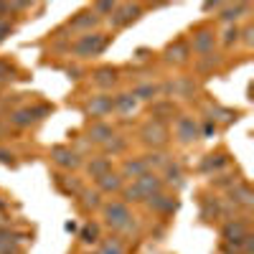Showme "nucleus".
<instances>
[{
    "label": "nucleus",
    "mask_w": 254,
    "mask_h": 254,
    "mask_svg": "<svg viewBox=\"0 0 254 254\" xmlns=\"http://www.w3.org/2000/svg\"><path fill=\"white\" fill-rule=\"evenodd\" d=\"M99 224L102 229H110L115 237H125L130 234V231H137V216L132 214V208L122 203L120 198H107L99 208Z\"/></svg>",
    "instance_id": "1"
},
{
    "label": "nucleus",
    "mask_w": 254,
    "mask_h": 254,
    "mask_svg": "<svg viewBox=\"0 0 254 254\" xmlns=\"http://www.w3.org/2000/svg\"><path fill=\"white\" fill-rule=\"evenodd\" d=\"M110 44H112V36L99 28V31H92V33L71 38L69 56L76 59V61H92V59H97V56H102L104 51H107Z\"/></svg>",
    "instance_id": "2"
},
{
    "label": "nucleus",
    "mask_w": 254,
    "mask_h": 254,
    "mask_svg": "<svg viewBox=\"0 0 254 254\" xmlns=\"http://www.w3.org/2000/svg\"><path fill=\"white\" fill-rule=\"evenodd\" d=\"M219 234H221V244L219 249L224 254H239L247 237L252 234V226H249V216H231L226 221H221V229H219Z\"/></svg>",
    "instance_id": "3"
},
{
    "label": "nucleus",
    "mask_w": 254,
    "mask_h": 254,
    "mask_svg": "<svg viewBox=\"0 0 254 254\" xmlns=\"http://www.w3.org/2000/svg\"><path fill=\"white\" fill-rule=\"evenodd\" d=\"M54 107L44 102H36V104H23V107H15L8 115V127L13 130H28V127L38 125L41 120H46V115H51Z\"/></svg>",
    "instance_id": "4"
},
{
    "label": "nucleus",
    "mask_w": 254,
    "mask_h": 254,
    "mask_svg": "<svg viewBox=\"0 0 254 254\" xmlns=\"http://www.w3.org/2000/svg\"><path fill=\"white\" fill-rule=\"evenodd\" d=\"M137 142L145 150H165V145L171 142V127L155 120H145L137 130Z\"/></svg>",
    "instance_id": "5"
},
{
    "label": "nucleus",
    "mask_w": 254,
    "mask_h": 254,
    "mask_svg": "<svg viewBox=\"0 0 254 254\" xmlns=\"http://www.w3.org/2000/svg\"><path fill=\"white\" fill-rule=\"evenodd\" d=\"M186 41H188L190 54H196V59H198V56H206V54L216 51V46H219V31L211 23H198V26L190 28V36Z\"/></svg>",
    "instance_id": "6"
},
{
    "label": "nucleus",
    "mask_w": 254,
    "mask_h": 254,
    "mask_svg": "<svg viewBox=\"0 0 254 254\" xmlns=\"http://www.w3.org/2000/svg\"><path fill=\"white\" fill-rule=\"evenodd\" d=\"M145 15V5L142 3H117L112 15L104 20L112 31H125L130 28L132 23H137V20Z\"/></svg>",
    "instance_id": "7"
},
{
    "label": "nucleus",
    "mask_w": 254,
    "mask_h": 254,
    "mask_svg": "<svg viewBox=\"0 0 254 254\" xmlns=\"http://www.w3.org/2000/svg\"><path fill=\"white\" fill-rule=\"evenodd\" d=\"M49 160L59 168L61 173H76L81 171V165H84V155H79L76 147L71 145H54L51 150H49Z\"/></svg>",
    "instance_id": "8"
},
{
    "label": "nucleus",
    "mask_w": 254,
    "mask_h": 254,
    "mask_svg": "<svg viewBox=\"0 0 254 254\" xmlns=\"http://www.w3.org/2000/svg\"><path fill=\"white\" fill-rule=\"evenodd\" d=\"M234 214H242V216H249L252 208H254V190L249 186L247 178H242L231 190H226V198H224Z\"/></svg>",
    "instance_id": "9"
},
{
    "label": "nucleus",
    "mask_w": 254,
    "mask_h": 254,
    "mask_svg": "<svg viewBox=\"0 0 254 254\" xmlns=\"http://www.w3.org/2000/svg\"><path fill=\"white\" fill-rule=\"evenodd\" d=\"M173 125V137L178 145H193L196 140H201V130H198V120L193 115H186V112H178V117L171 122Z\"/></svg>",
    "instance_id": "10"
},
{
    "label": "nucleus",
    "mask_w": 254,
    "mask_h": 254,
    "mask_svg": "<svg viewBox=\"0 0 254 254\" xmlns=\"http://www.w3.org/2000/svg\"><path fill=\"white\" fill-rule=\"evenodd\" d=\"M104 23L92 13V8H81V10H76L66 23H64L61 28L66 31L69 36L74 33V36H84V33H92V31H99Z\"/></svg>",
    "instance_id": "11"
},
{
    "label": "nucleus",
    "mask_w": 254,
    "mask_h": 254,
    "mask_svg": "<svg viewBox=\"0 0 254 254\" xmlns=\"http://www.w3.org/2000/svg\"><path fill=\"white\" fill-rule=\"evenodd\" d=\"M147 211H153L155 216H163V219H168V216H173L176 211H178V193H173V190H168V188H163V190H158L155 196H150L145 203H142Z\"/></svg>",
    "instance_id": "12"
},
{
    "label": "nucleus",
    "mask_w": 254,
    "mask_h": 254,
    "mask_svg": "<svg viewBox=\"0 0 254 254\" xmlns=\"http://www.w3.org/2000/svg\"><path fill=\"white\" fill-rule=\"evenodd\" d=\"M163 87V97H168V99H173V97H178V99H196V94H198V84H196V79L193 76H176L173 81H168V84H160Z\"/></svg>",
    "instance_id": "13"
},
{
    "label": "nucleus",
    "mask_w": 254,
    "mask_h": 254,
    "mask_svg": "<svg viewBox=\"0 0 254 254\" xmlns=\"http://www.w3.org/2000/svg\"><path fill=\"white\" fill-rule=\"evenodd\" d=\"M89 79H92V87H97L99 92H107L110 94L117 84L122 81V71H120V66H112V64H102V66L92 69Z\"/></svg>",
    "instance_id": "14"
},
{
    "label": "nucleus",
    "mask_w": 254,
    "mask_h": 254,
    "mask_svg": "<svg viewBox=\"0 0 254 254\" xmlns=\"http://www.w3.org/2000/svg\"><path fill=\"white\" fill-rule=\"evenodd\" d=\"M84 115H87L92 122L107 120V117L112 115V94H107V92L89 94L87 102H84Z\"/></svg>",
    "instance_id": "15"
},
{
    "label": "nucleus",
    "mask_w": 254,
    "mask_h": 254,
    "mask_svg": "<svg viewBox=\"0 0 254 254\" xmlns=\"http://www.w3.org/2000/svg\"><path fill=\"white\" fill-rule=\"evenodd\" d=\"M160 56H163L165 64H171V66H186L193 54H190V49H188V41L183 36H178L160 51Z\"/></svg>",
    "instance_id": "16"
},
{
    "label": "nucleus",
    "mask_w": 254,
    "mask_h": 254,
    "mask_svg": "<svg viewBox=\"0 0 254 254\" xmlns=\"http://www.w3.org/2000/svg\"><path fill=\"white\" fill-rule=\"evenodd\" d=\"M249 3H221L216 10V20L224 26H239V20H249Z\"/></svg>",
    "instance_id": "17"
},
{
    "label": "nucleus",
    "mask_w": 254,
    "mask_h": 254,
    "mask_svg": "<svg viewBox=\"0 0 254 254\" xmlns=\"http://www.w3.org/2000/svg\"><path fill=\"white\" fill-rule=\"evenodd\" d=\"M160 176V181H163V186L168 188V190H173V193H178V190L186 186V171H183V165L176 160V158H171L165 165H163V171L158 173Z\"/></svg>",
    "instance_id": "18"
},
{
    "label": "nucleus",
    "mask_w": 254,
    "mask_h": 254,
    "mask_svg": "<svg viewBox=\"0 0 254 254\" xmlns=\"http://www.w3.org/2000/svg\"><path fill=\"white\" fill-rule=\"evenodd\" d=\"M115 135H117V130H115V125H112V122H107V120H97V122H92V125L87 127V137H84V140L102 150V147L107 145Z\"/></svg>",
    "instance_id": "19"
},
{
    "label": "nucleus",
    "mask_w": 254,
    "mask_h": 254,
    "mask_svg": "<svg viewBox=\"0 0 254 254\" xmlns=\"http://www.w3.org/2000/svg\"><path fill=\"white\" fill-rule=\"evenodd\" d=\"M23 231H18L13 226H0V254H20L26 244Z\"/></svg>",
    "instance_id": "20"
},
{
    "label": "nucleus",
    "mask_w": 254,
    "mask_h": 254,
    "mask_svg": "<svg viewBox=\"0 0 254 254\" xmlns=\"http://www.w3.org/2000/svg\"><path fill=\"white\" fill-rule=\"evenodd\" d=\"M176 117H178V107H176V102H173V99L160 97V99L150 102V117H147V120H155V122H163V125H171Z\"/></svg>",
    "instance_id": "21"
},
{
    "label": "nucleus",
    "mask_w": 254,
    "mask_h": 254,
    "mask_svg": "<svg viewBox=\"0 0 254 254\" xmlns=\"http://www.w3.org/2000/svg\"><path fill=\"white\" fill-rule=\"evenodd\" d=\"M84 173H87V178H92V181H99L102 176H107L110 171H115V160L112 158H107V155H92L89 160H84Z\"/></svg>",
    "instance_id": "22"
},
{
    "label": "nucleus",
    "mask_w": 254,
    "mask_h": 254,
    "mask_svg": "<svg viewBox=\"0 0 254 254\" xmlns=\"http://www.w3.org/2000/svg\"><path fill=\"white\" fill-rule=\"evenodd\" d=\"M229 163H231V158H229V153H226V150L206 153V155L201 158V163H198V171H201V173H206V176H216V173L226 171Z\"/></svg>",
    "instance_id": "23"
},
{
    "label": "nucleus",
    "mask_w": 254,
    "mask_h": 254,
    "mask_svg": "<svg viewBox=\"0 0 254 254\" xmlns=\"http://www.w3.org/2000/svg\"><path fill=\"white\" fill-rule=\"evenodd\" d=\"M117 173H120L127 183H132V181L142 178L145 173H150V171H147L142 155H135V158H122V163L117 165Z\"/></svg>",
    "instance_id": "24"
},
{
    "label": "nucleus",
    "mask_w": 254,
    "mask_h": 254,
    "mask_svg": "<svg viewBox=\"0 0 254 254\" xmlns=\"http://www.w3.org/2000/svg\"><path fill=\"white\" fill-rule=\"evenodd\" d=\"M242 117V112L239 110H231V107H224V104H219V102H208V115H206V120H211V122H216L219 127H226V125H234L237 120Z\"/></svg>",
    "instance_id": "25"
},
{
    "label": "nucleus",
    "mask_w": 254,
    "mask_h": 254,
    "mask_svg": "<svg viewBox=\"0 0 254 254\" xmlns=\"http://www.w3.org/2000/svg\"><path fill=\"white\" fill-rule=\"evenodd\" d=\"M125 183L127 181L117 173V168H115V171H110L107 176H102L99 181H94V188L99 190L102 196H112L115 198V196H120V190L125 188Z\"/></svg>",
    "instance_id": "26"
},
{
    "label": "nucleus",
    "mask_w": 254,
    "mask_h": 254,
    "mask_svg": "<svg viewBox=\"0 0 254 254\" xmlns=\"http://www.w3.org/2000/svg\"><path fill=\"white\" fill-rule=\"evenodd\" d=\"M104 201H107V198H104L94 186H92V188H89V186H84V190L76 196V206L84 211V214H94V211H99Z\"/></svg>",
    "instance_id": "27"
},
{
    "label": "nucleus",
    "mask_w": 254,
    "mask_h": 254,
    "mask_svg": "<svg viewBox=\"0 0 254 254\" xmlns=\"http://www.w3.org/2000/svg\"><path fill=\"white\" fill-rule=\"evenodd\" d=\"M140 110V102L132 97V92H117L112 94V112L122 115V117H130Z\"/></svg>",
    "instance_id": "28"
},
{
    "label": "nucleus",
    "mask_w": 254,
    "mask_h": 254,
    "mask_svg": "<svg viewBox=\"0 0 254 254\" xmlns=\"http://www.w3.org/2000/svg\"><path fill=\"white\" fill-rule=\"evenodd\" d=\"M130 92H132V97L140 104L142 102H155V99L163 97V87H160V84H155V81H140V84H135Z\"/></svg>",
    "instance_id": "29"
},
{
    "label": "nucleus",
    "mask_w": 254,
    "mask_h": 254,
    "mask_svg": "<svg viewBox=\"0 0 254 254\" xmlns=\"http://www.w3.org/2000/svg\"><path fill=\"white\" fill-rule=\"evenodd\" d=\"M79 242L84 247H97L102 242V224L89 219V221H84L81 229H79Z\"/></svg>",
    "instance_id": "30"
},
{
    "label": "nucleus",
    "mask_w": 254,
    "mask_h": 254,
    "mask_svg": "<svg viewBox=\"0 0 254 254\" xmlns=\"http://www.w3.org/2000/svg\"><path fill=\"white\" fill-rule=\"evenodd\" d=\"M56 188L61 190V193H66L69 198H76L84 190V181L76 178L74 173H64V176H56Z\"/></svg>",
    "instance_id": "31"
},
{
    "label": "nucleus",
    "mask_w": 254,
    "mask_h": 254,
    "mask_svg": "<svg viewBox=\"0 0 254 254\" xmlns=\"http://www.w3.org/2000/svg\"><path fill=\"white\" fill-rule=\"evenodd\" d=\"M242 181V176H237V173H231V171H221V173H216V176H211V190H224V193H226V190H231V188H234L237 183Z\"/></svg>",
    "instance_id": "32"
},
{
    "label": "nucleus",
    "mask_w": 254,
    "mask_h": 254,
    "mask_svg": "<svg viewBox=\"0 0 254 254\" xmlns=\"http://www.w3.org/2000/svg\"><path fill=\"white\" fill-rule=\"evenodd\" d=\"M142 160H145V165H147V171H150V173H160L163 165L171 160V153H165V150H145Z\"/></svg>",
    "instance_id": "33"
},
{
    "label": "nucleus",
    "mask_w": 254,
    "mask_h": 254,
    "mask_svg": "<svg viewBox=\"0 0 254 254\" xmlns=\"http://www.w3.org/2000/svg\"><path fill=\"white\" fill-rule=\"evenodd\" d=\"M127 147H130V140H127L125 135H120V132H117L107 145L102 147V155H107V158H112V160H115V158H120V155H125V153H127Z\"/></svg>",
    "instance_id": "34"
},
{
    "label": "nucleus",
    "mask_w": 254,
    "mask_h": 254,
    "mask_svg": "<svg viewBox=\"0 0 254 254\" xmlns=\"http://www.w3.org/2000/svg\"><path fill=\"white\" fill-rule=\"evenodd\" d=\"M94 254H127L125 242L120 237H102V242L94 247Z\"/></svg>",
    "instance_id": "35"
},
{
    "label": "nucleus",
    "mask_w": 254,
    "mask_h": 254,
    "mask_svg": "<svg viewBox=\"0 0 254 254\" xmlns=\"http://www.w3.org/2000/svg\"><path fill=\"white\" fill-rule=\"evenodd\" d=\"M239 33H242V23H239V26H224V28L219 31V46H221L224 51L239 46Z\"/></svg>",
    "instance_id": "36"
},
{
    "label": "nucleus",
    "mask_w": 254,
    "mask_h": 254,
    "mask_svg": "<svg viewBox=\"0 0 254 254\" xmlns=\"http://www.w3.org/2000/svg\"><path fill=\"white\" fill-rule=\"evenodd\" d=\"M221 64V56L214 51V54H206V56H198V61H196V69H198V76L201 79H206L208 74H214V69Z\"/></svg>",
    "instance_id": "37"
},
{
    "label": "nucleus",
    "mask_w": 254,
    "mask_h": 254,
    "mask_svg": "<svg viewBox=\"0 0 254 254\" xmlns=\"http://www.w3.org/2000/svg\"><path fill=\"white\" fill-rule=\"evenodd\" d=\"M15 79H18V66L8 59H0V87H5V84H10Z\"/></svg>",
    "instance_id": "38"
},
{
    "label": "nucleus",
    "mask_w": 254,
    "mask_h": 254,
    "mask_svg": "<svg viewBox=\"0 0 254 254\" xmlns=\"http://www.w3.org/2000/svg\"><path fill=\"white\" fill-rule=\"evenodd\" d=\"M115 0H97V3H92L89 8H92V13L102 20V23H104V20H107L110 15H112V10H115Z\"/></svg>",
    "instance_id": "39"
},
{
    "label": "nucleus",
    "mask_w": 254,
    "mask_h": 254,
    "mask_svg": "<svg viewBox=\"0 0 254 254\" xmlns=\"http://www.w3.org/2000/svg\"><path fill=\"white\" fill-rule=\"evenodd\" d=\"M239 44H244V49L254 46V23H252V20H244L242 33H239Z\"/></svg>",
    "instance_id": "40"
},
{
    "label": "nucleus",
    "mask_w": 254,
    "mask_h": 254,
    "mask_svg": "<svg viewBox=\"0 0 254 254\" xmlns=\"http://www.w3.org/2000/svg\"><path fill=\"white\" fill-rule=\"evenodd\" d=\"M198 130H201V140H203V137H214V135L221 130V127H219L216 122H211V120L203 117V120L198 122Z\"/></svg>",
    "instance_id": "41"
},
{
    "label": "nucleus",
    "mask_w": 254,
    "mask_h": 254,
    "mask_svg": "<svg viewBox=\"0 0 254 254\" xmlns=\"http://www.w3.org/2000/svg\"><path fill=\"white\" fill-rule=\"evenodd\" d=\"M13 33H15V23H13V20H0V46H3Z\"/></svg>",
    "instance_id": "42"
},
{
    "label": "nucleus",
    "mask_w": 254,
    "mask_h": 254,
    "mask_svg": "<svg viewBox=\"0 0 254 254\" xmlns=\"http://www.w3.org/2000/svg\"><path fill=\"white\" fill-rule=\"evenodd\" d=\"M0 163H3V165H10V168H15V165H18L15 153H13V150H8V147H0Z\"/></svg>",
    "instance_id": "43"
}]
</instances>
